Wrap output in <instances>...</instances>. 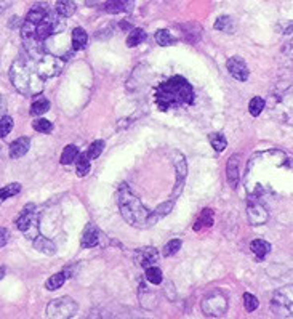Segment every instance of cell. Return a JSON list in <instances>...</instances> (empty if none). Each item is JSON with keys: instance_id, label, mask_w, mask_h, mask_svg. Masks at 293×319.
<instances>
[{"instance_id": "1", "label": "cell", "mask_w": 293, "mask_h": 319, "mask_svg": "<svg viewBox=\"0 0 293 319\" xmlns=\"http://www.w3.org/2000/svg\"><path fill=\"white\" fill-rule=\"evenodd\" d=\"M156 103L161 111L176 109L194 103V90L191 84L181 76H173L162 82L156 91Z\"/></svg>"}, {"instance_id": "2", "label": "cell", "mask_w": 293, "mask_h": 319, "mask_svg": "<svg viewBox=\"0 0 293 319\" xmlns=\"http://www.w3.org/2000/svg\"><path fill=\"white\" fill-rule=\"evenodd\" d=\"M10 81L19 93L26 96H34L42 93L45 81L39 76L34 59L28 55H19L10 68Z\"/></svg>"}, {"instance_id": "3", "label": "cell", "mask_w": 293, "mask_h": 319, "mask_svg": "<svg viewBox=\"0 0 293 319\" xmlns=\"http://www.w3.org/2000/svg\"><path fill=\"white\" fill-rule=\"evenodd\" d=\"M117 202H119V210L124 217V220L131 225L135 228H146L148 227V220L151 215V210H148L141 204V201L133 194L130 188L125 183L121 184L117 194Z\"/></svg>"}, {"instance_id": "4", "label": "cell", "mask_w": 293, "mask_h": 319, "mask_svg": "<svg viewBox=\"0 0 293 319\" xmlns=\"http://www.w3.org/2000/svg\"><path fill=\"white\" fill-rule=\"evenodd\" d=\"M228 295L223 290L215 289L202 300V311L209 318H223L228 313Z\"/></svg>"}, {"instance_id": "5", "label": "cell", "mask_w": 293, "mask_h": 319, "mask_svg": "<svg viewBox=\"0 0 293 319\" xmlns=\"http://www.w3.org/2000/svg\"><path fill=\"white\" fill-rule=\"evenodd\" d=\"M64 29H66V19L63 16H59L58 13H55V15L50 13V15L37 26V39L45 44L50 37L64 32Z\"/></svg>"}, {"instance_id": "6", "label": "cell", "mask_w": 293, "mask_h": 319, "mask_svg": "<svg viewBox=\"0 0 293 319\" xmlns=\"http://www.w3.org/2000/svg\"><path fill=\"white\" fill-rule=\"evenodd\" d=\"M77 313V303L71 297H59L46 307V316L53 319H69Z\"/></svg>"}, {"instance_id": "7", "label": "cell", "mask_w": 293, "mask_h": 319, "mask_svg": "<svg viewBox=\"0 0 293 319\" xmlns=\"http://www.w3.org/2000/svg\"><path fill=\"white\" fill-rule=\"evenodd\" d=\"M36 66H37L39 76H41L43 81H46V79L56 77L59 72L63 71L64 63H63L61 58L53 56V55H48V53H46L43 58H41L39 61H36Z\"/></svg>"}, {"instance_id": "8", "label": "cell", "mask_w": 293, "mask_h": 319, "mask_svg": "<svg viewBox=\"0 0 293 319\" xmlns=\"http://www.w3.org/2000/svg\"><path fill=\"white\" fill-rule=\"evenodd\" d=\"M272 311L279 318H292V285L276 292L272 297Z\"/></svg>"}, {"instance_id": "9", "label": "cell", "mask_w": 293, "mask_h": 319, "mask_svg": "<svg viewBox=\"0 0 293 319\" xmlns=\"http://www.w3.org/2000/svg\"><path fill=\"white\" fill-rule=\"evenodd\" d=\"M226 68H228L229 74L234 77L236 81H239V82H247L249 81L250 71L241 56H231L228 59V63H226Z\"/></svg>"}, {"instance_id": "10", "label": "cell", "mask_w": 293, "mask_h": 319, "mask_svg": "<svg viewBox=\"0 0 293 319\" xmlns=\"http://www.w3.org/2000/svg\"><path fill=\"white\" fill-rule=\"evenodd\" d=\"M247 215H249V222L253 227H259L268 222V212L263 207L259 202H251V205H249V210H247Z\"/></svg>"}, {"instance_id": "11", "label": "cell", "mask_w": 293, "mask_h": 319, "mask_svg": "<svg viewBox=\"0 0 293 319\" xmlns=\"http://www.w3.org/2000/svg\"><path fill=\"white\" fill-rule=\"evenodd\" d=\"M37 215V212H36V205L29 202V204H26L24 205V209L19 212V215L16 218V228L19 231H24V229H28V227L32 223V220L36 218Z\"/></svg>"}, {"instance_id": "12", "label": "cell", "mask_w": 293, "mask_h": 319, "mask_svg": "<svg viewBox=\"0 0 293 319\" xmlns=\"http://www.w3.org/2000/svg\"><path fill=\"white\" fill-rule=\"evenodd\" d=\"M135 257H136V260L139 263V267H143L146 270L148 267H152L154 263H157L159 252L154 247H144V249H138Z\"/></svg>"}, {"instance_id": "13", "label": "cell", "mask_w": 293, "mask_h": 319, "mask_svg": "<svg viewBox=\"0 0 293 319\" xmlns=\"http://www.w3.org/2000/svg\"><path fill=\"white\" fill-rule=\"evenodd\" d=\"M48 15H50V13H48V8H46V3H36L29 10L28 15H26L24 21L29 23V24L39 26Z\"/></svg>"}, {"instance_id": "14", "label": "cell", "mask_w": 293, "mask_h": 319, "mask_svg": "<svg viewBox=\"0 0 293 319\" xmlns=\"http://www.w3.org/2000/svg\"><path fill=\"white\" fill-rule=\"evenodd\" d=\"M239 165H241V154H232L226 165V177L232 188H237L239 183Z\"/></svg>"}, {"instance_id": "15", "label": "cell", "mask_w": 293, "mask_h": 319, "mask_svg": "<svg viewBox=\"0 0 293 319\" xmlns=\"http://www.w3.org/2000/svg\"><path fill=\"white\" fill-rule=\"evenodd\" d=\"M31 148V139L28 137H19L16 138L15 141L10 144L8 152L11 159H19L23 157L24 154H28V151Z\"/></svg>"}, {"instance_id": "16", "label": "cell", "mask_w": 293, "mask_h": 319, "mask_svg": "<svg viewBox=\"0 0 293 319\" xmlns=\"http://www.w3.org/2000/svg\"><path fill=\"white\" fill-rule=\"evenodd\" d=\"M98 242H99V229L93 223H88L84 228V232H82V239H81L82 247L84 249L95 247Z\"/></svg>"}, {"instance_id": "17", "label": "cell", "mask_w": 293, "mask_h": 319, "mask_svg": "<svg viewBox=\"0 0 293 319\" xmlns=\"http://www.w3.org/2000/svg\"><path fill=\"white\" fill-rule=\"evenodd\" d=\"M173 207H175V199H170V201L164 202L162 205H159L156 210L151 212L149 220H148V227H152V225H156L159 220H162L164 217H167L173 210Z\"/></svg>"}, {"instance_id": "18", "label": "cell", "mask_w": 293, "mask_h": 319, "mask_svg": "<svg viewBox=\"0 0 293 319\" xmlns=\"http://www.w3.org/2000/svg\"><path fill=\"white\" fill-rule=\"evenodd\" d=\"M175 156H176V161H173V162H175V169H176V188L179 192L183 188L181 184L184 182V178H186V175H188V164H186V159L183 154L175 152Z\"/></svg>"}, {"instance_id": "19", "label": "cell", "mask_w": 293, "mask_h": 319, "mask_svg": "<svg viewBox=\"0 0 293 319\" xmlns=\"http://www.w3.org/2000/svg\"><path fill=\"white\" fill-rule=\"evenodd\" d=\"M133 6H135V3L128 2V0H114V2H106L104 3V10L108 13H112V15H116V13L131 11Z\"/></svg>"}, {"instance_id": "20", "label": "cell", "mask_w": 293, "mask_h": 319, "mask_svg": "<svg viewBox=\"0 0 293 319\" xmlns=\"http://www.w3.org/2000/svg\"><path fill=\"white\" fill-rule=\"evenodd\" d=\"M32 245L36 247V250L42 252V254H46V255H55V250H56V245L53 244L50 239H46L43 236L39 234L34 241H32Z\"/></svg>"}, {"instance_id": "21", "label": "cell", "mask_w": 293, "mask_h": 319, "mask_svg": "<svg viewBox=\"0 0 293 319\" xmlns=\"http://www.w3.org/2000/svg\"><path fill=\"white\" fill-rule=\"evenodd\" d=\"M79 156H81V151L76 144H68L66 148L63 149V154H61V159H59V162L63 165H69V164H74Z\"/></svg>"}, {"instance_id": "22", "label": "cell", "mask_w": 293, "mask_h": 319, "mask_svg": "<svg viewBox=\"0 0 293 319\" xmlns=\"http://www.w3.org/2000/svg\"><path fill=\"white\" fill-rule=\"evenodd\" d=\"M250 245H251L253 254L256 255L258 260H263V258H266V255L271 252V244L263 241V239H255V241H251Z\"/></svg>"}, {"instance_id": "23", "label": "cell", "mask_w": 293, "mask_h": 319, "mask_svg": "<svg viewBox=\"0 0 293 319\" xmlns=\"http://www.w3.org/2000/svg\"><path fill=\"white\" fill-rule=\"evenodd\" d=\"M77 10V6L74 2H69V0H59V2H56L55 5V11L58 13L59 16H63V18H69L72 16L76 13Z\"/></svg>"}, {"instance_id": "24", "label": "cell", "mask_w": 293, "mask_h": 319, "mask_svg": "<svg viewBox=\"0 0 293 319\" xmlns=\"http://www.w3.org/2000/svg\"><path fill=\"white\" fill-rule=\"evenodd\" d=\"M210 227H213V210L204 209L194 225V231H201L202 228H210Z\"/></svg>"}, {"instance_id": "25", "label": "cell", "mask_w": 293, "mask_h": 319, "mask_svg": "<svg viewBox=\"0 0 293 319\" xmlns=\"http://www.w3.org/2000/svg\"><path fill=\"white\" fill-rule=\"evenodd\" d=\"M86 42H88V34H86L85 29L76 28L74 31H72V48L81 50L86 45Z\"/></svg>"}, {"instance_id": "26", "label": "cell", "mask_w": 293, "mask_h": 319, "mask_svg": "<svg viewBox=\"0 0 293 319\" xmlns=\"http://www.w3.org/2000/svg\"><path fill=\"white\" fill-rule=\"evenodd\" d=\"M66 277H68V276H66L64 271H61V273H56V274L50 276L48 279H46V282H45L46 290L53 292V290H56V289H59V287H63V284L66 282Z\"/></svg>"}, {"instance_id": "27", "label": "cell", "mask_w": 293, "mask_h": 319, "mask_svg": "<svg viewBox=\"0 0 293 319\" xmlns=\"http://www.w3.org/2000/svg\"><path fill=\"white\" fill-rule=\"evenodd\" d=\"M50 109V101L46 98H39V99H36L34 103L31 104V116H42V114H45L46 111Z\"/></svg>"}, {"instance_id": "28", "label": "cell", "mask_w": 293, "mask_h": 319, "mask_svg": "<svg viewBox=\"0 0 293 319\" xmlns=\"http://www.w3.org/2000/svg\"><path fill=\"white\" fill-rule=\"evenodd\" d=\"M90 162H91V159L88 157L86 152H84V154L79 156V159L76 161V170H77L79 177H85L86 174H88V172H90Z\"/></svg>"}, {"instance_id": "29", "label": "cell", "mask_w": 293, "mask_h": 319, "mask_svg": "<svg viewBox=\"0 0 293 319\" xmlns=\"http://www.w3.org/2000/svg\"><path fill=\"white\" fill-rule=\"evenodd\" d=\"M144 41H146V32L141 28H135V29L130 31L128 37H126V45H128V46H136V45H139Z\"/></svg>"}, {"instance_id": "30", "label": "cell", "mask_w": 293, "mask_h": 319, "mask_svg": "<svg viewBox=\"0 0 293 319\" xmlns=\"http://www.w3.org/2000/svg\"><path fill=\"white\" fill-rule=\"evenodd\" d=\"M146 279H148L151 284L159 285L164 281L162 270L159 267H154V265H152V267H148V268H146Z\"/></svg>"}, {"instance_id": "31", "label": "cell", "mask_w": 293, "mask_h": 319, "mask_svg": "<svg viewBox=\"0 0 293 319\" xmlns=\"http://www.w3.org/2000/svg\"><path fill=\"white\" fill-rule=\"evenodd\" d=\"M264 106H266V103H264V99L261 96H253L250 99V103H249V112L253 117H258L263 112Z\"/></svg>"}, {"instance_id": "32", "label": "cell", "mask_w": 293, "mask_h": 319, "mask_svg": "<svg viewBox=\"0 0 293 319\" xmlns=\"http://www.w3.org/2000/svg\"><path fill=\"white\" fill-rule=\"evenodd\" d=\"M156 42L161 45V46H168L171 44H175L176 39L170 34L168 29H159L156 32Z\"/></svg>"}, {"instance_id": "33", "label": "cell", "mask_w": 293, "mask_h": 319, "mask_svg": "<svg viewBox=\"0 0 293 319\" xmlns=\"http://www.w3.org/2000/svg\"><path fill=\"white\" fill-rule=\"evenodd\" d=\"M215 29L232 34V31H234V23H232L231 16H219L215 23Z\"/></svg>"}, {"instance_id": "34", "label": "cell", "mask_w": 293, "mask_h": 319, "mask_svg": "<svg viewBox=\"0 0 293 319\" xmlns=\"http://www.w3.org/2000/svg\"><path fill=\"white\" fill-rule=\"evenodd\" d=\"M181 239H171V241H168L167 244L164 245V249H162V255L164 257H173L175 254H178V250L181 249Z\"/></svg>"}, {"instance_id": "35", "label": "cell", "mask_w": 293, "mask_h": 319, "mask_svg": "<svg viewBox=\"0 0 293 319\" xmlns=\"http://www.w3.org/2000/svg\"><path fill=\"white\" fill-rule=\"evenodd\" d=\"M209 139H210V143H211L213 148H215L216 152L224 151L226 146H228V139H226L224 135H221V134H210Z\"/></svg>"}, {"instance_id": "36", "label": "cell", "mask_w": 293, "mask_h": 319, "mask_svg": "<svg viewBox=\"0 0 293 319\" xmlns=\"http://www.w3.org/2000/svg\"><path fill=\"white\" fill-rule=\"evenodd\" d=\"M21 191V184L19 183H10V184H6L2 188V191H0V201H6L8 197L11 196H16L18 192Z\"/></svg>"}, {"instance_id": "37", "label": "cell", "mask_w": 293, "mask_h": 319, "mask_svg": "<svg viewBox=\"0 0 293 319\" xmlns=\"http://www.w3.org/2000/svg\"><path fill=\"white\" fill-rule=\"evenodd\" d=\"M32 129L39 132V134H50L53 130V124L46 121V119H37V121L32 122Z\"/></svg>"}, {"instance_id": "38", "label": "cell", "mask_w": 293, "mask_h": 319, "mask_svg": "<svg viewBox=\"0 0 293 319\" xmlns=\"http://www.w3.org/2000/svg\"><path fill=\"white\" fill-rule=\"evenodd\" d=\"M104 146H106V143L103 141V139H96V141H93L90 144V148H88V151H86V154H88V157L93 161V159L99 157V154H101L103 149H104Z\"/></svg>"}, {"instance_id": "39", "label": "cell", "mask_w": 293, "mask_h": 319, "mask_svg": "<svg viewBox=\"0 0 293 319\" xmlns=\"http://www.w3.org/2000/svg\"><path fill=\"white\" fill-rule=\"evenodd\" d=\"M258 305H259V302H258V298L253 295V294H244V307H245V310L249 311V313H251V311H255L256 308H258Z\"/></svg>"}, {"instance_id": "40", "label": "cell", "mask_w": 293, "mask_h": 319, "mask_svg": "<svg viewBox=\"0 0 293 319\" xmlns=\"http://www.w3.org/2000/svg\"><path fill=\"white\" fill-rule=\"evenodd\" d=\"M13 129V119L10 116H2V121H0V137L5 138L10 134Z\"/></svg>"}, {"instance_id": "41", "label": "cell", "mask_w": 293, "mask_h": 319, "mask_svg": "<svg viewBox=\"0 0 293 319\" xmlns=\"http://www.w3.org/2000/svg\"><path fill=\"white\" fill-rule=\"evenodd\" d=\"M8 239H10V231L6 228H2V239H0V245L5 247L6 242H8Z\"/></svg>"}, {"instance_id": "42", "label": "cell", "mask_w": 293, "mask_h": 319, "mask_svg": "<svg viewBox=\"0 0 293 319\" xmlns=\"http://www.w3.org/2000/svg\"><path fill=\"white\" fill-rule=\"evenodd\" d=\"M3 276H5V267H2V276H0V279H3Z\"/></svg>"}]
</instances>
